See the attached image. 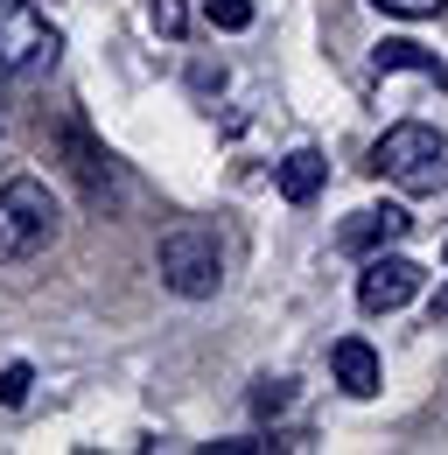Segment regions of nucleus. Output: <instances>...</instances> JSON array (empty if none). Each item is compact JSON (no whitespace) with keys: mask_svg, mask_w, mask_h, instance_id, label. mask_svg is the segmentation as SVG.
<instances>
[{"mask_svg":"<svg viewBox=\"0 0 448 455\" xmlns=\"http://www.w3.org/2000/svg\"><path fill=\"white\" fill-rule=\"evenodd\" d=\"M28 386H36L28 364H0V406H28Z\"/></svg>","mask_w":448,"mask_h":455,"instance_id":"f8f14e48","label":"nucleus"},{"mask_svg":"<svg viewBox=\"0 0 448 455\" xmlns=\"http://www.w3.org/2000/svg\"><path fill=\"white\" fill-rule=\"evenodd\" d=\"M204 21L224 28V36H245L252 28V0H204Z\"/></svg>","mask_w":448,"mask_h":455,"instance_id":"9d476101","label":"nucleus"},{"mask_svg":"<svg viewBox=\"0 0 448 455\" xmlns=\"http://www.w3.org/2000/svg\"><path fill=\"white\" fill-rule=\"evenodd\" d=\"M50 238H56V196H50V182H36V175L0 182V267H7V259H36Z\"/></svg>","mask_w":448,"mask_h":455,"instance_id":"7ed1b4c3","label":"nucleus"},{"mask_svg":"<svg viewBox=\"0 0 448 455\" xmlns=\"http://www.w3.org/2000/svg\"><path fill=\"white\" fill-rule=\"evenodd\" d=\"M406 231H413V218H406L399 204H372V211H350V218H343V231H336V245L364 259V252H386V245H399Z\"/></svg>","mask_w":448,"mask_h":455,"instance_id":"423d86ee","label":"nucleus"},{"mask_svg":"<svg viewBox=\"0 0 448 455\" xmlns=\"http://www.w3.org/2000/svg\"><path fill=\"white\" fill-rule=\"evenodd\" d=\"M435 315H448V287H442V294H435Z\"/></svg>","mask_w":448,"mask_h":455,"instance_id":"2eb2a0df","label":"nucleus"},{"mask_svg":"<svg viewBox=\"0 0 448 455\" xmlns=\"http://www.w3.org/2000/svg\"><path fill=\"white\" fill-rule=\"evenodd\" d=\"M372 70H379V77H386V70H420V77L448 84V63L435 57V50H420V43H379V50H372Z\"/></svg>","mask_w":448,"mask_h":455,"instance_id":"1a4fd4ad","label":"nucleus"},{"mask_svg":"<svg viewBox=\"0 0 448 455\" xmlns=\"http://www.w3.org/2000/svg\"><path fill=\"white\" fill-rule=\"evenodd\" d=\"M420 287H428L420 259H406V252H364V274H357V308H364V315H399Z\"/></svg>","mask_w":448,"mask_h":455,"instance_id":"39448f33","label":"nucleus"},{"mask_svg":"<svg viewBox=\"0 0 448 455\" xmlns=\"http://www.w3.org/2000/svg\"><path fill=\"white\" fill-rule=\"evenodd\" d=\"M287 406H294V379H260V386H252V413H260V420H267V413H287Z\"/></svg>","mask_w":448,"mask_h":455,"instance_id":"9b49d317","label":"nucleus"},{"mask_svg":"<svg viewBox=\"0 0 448 455\" xmlns=\"http://www.w3.org/2000/svg\"><path fill=\"white\" fill-rule=\"evenodd\" d=\"M148 21H155L162 36H182V0H155V7H148Z\"/></svg>","mask_w":448,"mask_h":455,"instance_id":"ddd939ff","label":"nucleus"},{"mask_svg":"<svg viewBox=\"0 0 448 455\" xmlns=\"http://www.w3.org/2000/svg\"><path fill=\"white\" fill-rule=\"evenodd\" d=\"M155 274H162V287H168V294H182V301H211V294L224 287L218 231H204V225L162 231V245H155Z\"/></svg>","mask_w":448,"mask_h":455,"instance_id":"f257e3e1","label":"nucleus"},{"mask_svg":"<svg viewBox=\"0 0 448 455\" xmlns=\"http://www.w3.org/2000/svg\"><path fill=\"white\" fill-rule=\"evenodd\" d=\"M442 267H448V245H442Z\"/></svg>","mask_w":448,"mask_h":455,"instance_id":"dca6fc26","label":"nucleus"},{"mask_svg":"<svg viewBox=\"0 0 448 455\" xmlns=\"http://www.w3.org/2000/svg\"><path fill=\"white\" fill-rule=\"evenodd\" d=\"M372 169L399 182V189H413V196H428V189H448V140L435 126H420V119H406V126H392L386 140L372 148Z\"/></svg>","mask_w":448,"mask_h":455,"instance_id":"f03ea898","label":"nucleus"},{"mask_svg":"<svg viewBox=\"0 0 448 455\" xmlns=\"http://www.w3.org/2000/svg\"><path fill=\"white\" fill-rule=\"evenodd\" d=\"M56 50L63 36L43 21L36 0H0V77H36L56 63Z\"/></svg>","mask_w":448,"mask_h":455,"instance_id":"20e7f679","label":"nucleus"},{"mask_svg":"<svg viewBox=\"0 0 448 455\" xmlns=\"http://www.w3.org/2000/svg\"><path fill=\"white\" fill-rule=\"evenodd\" d=\"M330 371H336V386H343L350 399H372V393H379V350H372L364 337H343V343H336V350H330Z\"/></svg>","mask_w":448,"mask_h":455,"instance_id":"0eeeda50","label":"nucleus"},{"mask_svg":"<svg viewBox=\"0 0 448 455\" xmlns=\"http://www.w3.org/2000/svg\"><path fill=\"white\" fill-rule=\"evenodd\" d=\"M372 7H386V14H406V21H420V14H442V0H372Z\"/></svg>","mask_w":448,"mask_h":455,"instance_id":"4468645a","label":"nucleus"},{"mask_svg":"<svg viewBox=\"0 0 448 455\" xmlns=\"http://www.w3.org/2000/svg\"><path fill=\"white\" fill-rule=\"evenodd\" d=\"M323 175H330V162H323L316 148H294V155H287V162L274 169V182H280V196H287V204H316Z\"/></svg>","mask_w":448,"mask_h":455,"instance_id":"6e6552de","label":"nucleus"}]
</instances>
